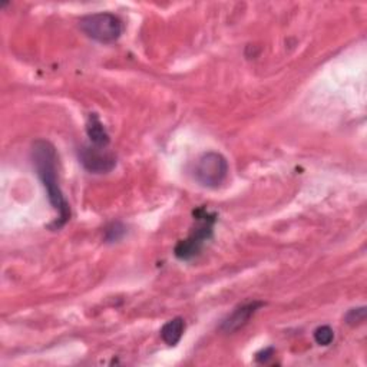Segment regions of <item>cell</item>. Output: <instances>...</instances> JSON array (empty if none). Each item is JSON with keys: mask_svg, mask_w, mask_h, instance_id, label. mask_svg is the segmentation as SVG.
Returning a JSON list of instances; mask_svg holds the SVG:
<instances>
[{"mask_svg": "<svg viewBox=\"0 0 367 367\" xmlns=\"http://www.w3.org/2000/svg\"><path fill=\"white\" fill-rule=\"evenodd\" d=\"M32 161L36 174L42 181L50 205L58 213V220L49 226L50 230H61L71 220V208L64 197L58 178V153L54 144L46 139H37L32 145Z\"/></svg>", "mask_w": 367, "mask_h": 367, "instance_id": "cell-1", "label": "cell"}, {"mask_svg": "<svg viewBox=\"0 0 367 367\" xmlns=\"http://www.w3.org/2000/svg\"><path fill=\"white\" fill-rule=\"evenodd\" d=\"M194 217L197 226L194 227L188 238L181 240L174 250L175 257L182 261L192 260L199 254L204 243L213 237V228L217 221V214L208 213L205 208H198L197 211H194Z\"/></svg>", "mask_w": 367, "mask_h": 367, "instance_id": "cell-2", "label": "cell"}, {"mask_svg": "<svg viewBox=\"0 0 367 367\" xmlns=\"http://www.w3.org/2000/svg\"><path fill=\"white\" fill-rule=\"evenodd\" d=\"M79 28L88 37L99 43H114L124 32L122 21L117 15L108 12L83 16L79 21Z\"/></svg>", "mask_w": 367, "mask_h": 367, "instance_id": "cell-3", "label": "cell"}, {"mask_svg": "<svg viewBox=\"0 0 367 367\" xmlns=\"http://www.w3.org/2000/svg\"><path fill=\"white\" fill-rule=\"evenodd\" d=\"M228 175V163L220 152H205L195 163L194 178L206 188L220 187Z\"/></svg>", "mask_w": 367, "mask_h": 367, "instance_id": "cell-4", "label": "cell"}, {"mask_svg": "<svg viewBox=\"0 0 367 367\" xmlns=\"http://www.w3.org/2000/svg\"><path fill=\"white\" fill-rule=\"evenodd\" d=\"M79 161L92 174H108L117 165V156L98 146H82L79 149Z\"/></svg>", "mask_w": 367, "mask_h": 367, "instance_id": "cell-5", "label": "cell"}, {"mask_svg": "<svg viewBox=\"0 0 367 367\" xmlns=\"http://www.w3.org/2000/svg\"><path fill=\"white\" fill-rule=\"evenodd\" d=\"M264 303L263 301H250V303H245L240 307H237L230 316L223 322L220 330L227 333V334H231V333H235L238 332L240 329H243L244 326L248 325V322L251 320V318L254 316V314L257 313V310L260 307H263Z\"/></svg>", "mask_w": 367, "mask_h": 367, "instance_id": "cell-6", "label": "cell"}, {"mask_svg": "<svg viewBox=\"0 0 367 367\" xmlns=\"http://www.w3.org/2000/svg\"><path fill=\"white\" fill-rule=\"evenodd\" d=\"M86 134H88L92 145L98 146V148L108 146V144L111 141L107 129L103 128V124L100 122V120L96 114L89 115L88 124H86Z\"/></svg>", "mask_w": 367, "mask_h": 367, "instance_id": "cell-7", "label": "cell"}, {"mask_svg": "<svg viewBox=\"0 0 367 367\" xmlns=\"http://www.w3.org/2000/svg\"><path fill=\"white\" fill-rule=\"evenodd\" d=\"M185 332V322L182 318H175L164 325L161 329V339L168 346H177Z\"/></svg>", "mask_w": 367, "mask_h": 367, "instance_id": "cell-8", "label": "cell"}, {"mask_svg": "<svg viewBox=\"0 0 367 367\" xmlns=\"http://www.w3.org/2000/svg\"><path fill=\"white\" fill-rule=\"evenodd\" d=\"M125 234H127V227L122 223L115 221L105 230V240H107V243H115L120 241Z\"/></svg>", "mask_w": 367, "mask_h": 367, "instance_id": "cell-9", "label": "cell"}, {"mask_svg": "<svg viewBox=\"0 0 367 367\" xmlns=\"http://www.w3.org/2000/svg\"><path fill=\"white\" fill-rule=\"evenodd\" d=\"M314 340L319 346H330L334 340V332L330 326H320L314 330Z\"/></svg>", "mask_w": 367, "mask_h": 367, "instance_id": "cell-10", "label": "cell"}, {"mask_svg": "<svg viewBox=\"0 0 367 367\" xmlns=\"http://www.w3.org/2000/svg\"><path fill=\"white\" fill-rule=\"evenodd\" d=\"M366 320V307H359V308H351L346 314V323L349 326H357L361 325Z\"/></svg>", "mask_w": 367, "mask_h": 367, "instance_id": "cell-11", "label": "cell"}, {"mask_svg": "<svg viewBox=\"0 0 367 367\" xmlns=\"http://www.w3.org/2000/svg\"><path fill=\"white\" fill-rule=\"evenodd\" d=\"M274 349L273 347H267V349H264V350H261V351H258L257 354H255V360L258 361V363H267L273 356H274Z\"/></svg>", "mask_w": 367, "mask_h": 367, "instance_id": "cell-12", "label": "cell"}]
</instances>
